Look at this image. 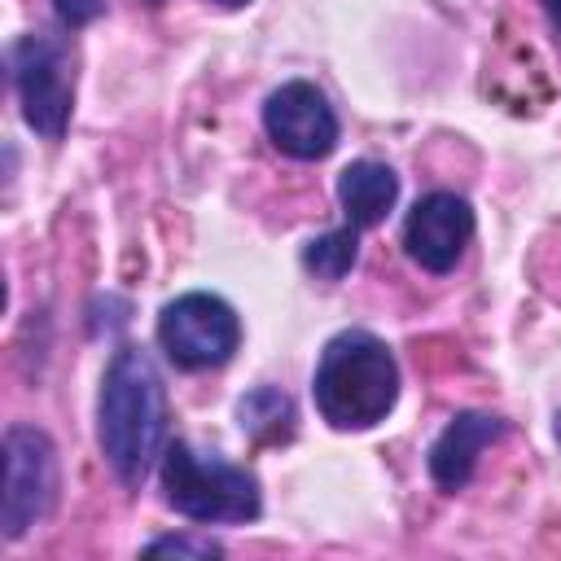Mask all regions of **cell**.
Wrapping results in <instances>:
<instances>
[{
	"instance_id": "obj_3",
	"label": "cell",
	"mask_w": 561,
	"mask_h": 561,
	"mask_svg": "<svg viewBox=\"0 0 561 561\" xmlns=\"http://www.w3.org/2000/svg\"><path fill=\"white\" fill-rule=\"evenodd\" d=\"M162 500L188 522L202 526H241L263 513L259 478L245 465H232L215 451H197L184 438H171L158 456Z\"/></svg>"
},
{
	"instance_id": "obj_15",
	"label": "cell",
	"mask_w": 561,
	"mask_h": 561,
	"mask_svg": "<svg viewBox=\"0 0 561 561\" xmlns=\"http://www.w3.org/2000/svg\"><path fill=\"white\" fill-rule=\"evenodd\" d=\"M543 13H548V22H552V31L561 35V0H543Z\"/></svg>"
},
{
	"instance_id": "obj_5",
	"label": "cell",
	"mask_w": 561,
	"mask_h": 561,
	"mask_svg": "<svg viewBox=\"0 0 561 561\" xmlns=\"http://www.w3.org/2000/svg\"><path fill=\"white\" fill-rule=\"evenodd\" d=\"M158 346L184 373L219 368L241 346V320H237L228 298L206 294V289H188V294L162 302V311H158Z\"/></svg>"
},
{
	"instance_id": "obj_10",
	"label": "cell",
	"mask_w": 561,
	"mask_h": 561,
	"mask_svg": "<svg viewBox=\"0 0 561 561\" xmlns=\"http://www.w3.org/2000/svg\"><path fill=\"white\" fill-rule=\"evenodd\" d=\"M337 202H342L346 224H355L359 232L364 228H377L390 215V206L399 202V175H394V167L373 162V158L346 162L342 175H337Z\"/></svg>"
},
{
	"instance_id": "obj_11",
	"label": "cell",
	"mask_w": 561,
	"mask_h": 561,
	"mask_svg": "<svg viewBox=\"0 0 561 561\" xmlns=\"http://www.w3.org/2000/svg\"><path fill=\"white\" fill-rule=\"evenodd\" d=\"M294 421H298L294 399L276 386H254L250 394L237 399V425L254 443H285L294 434Z\"/></svg>"
},
{
	"instance_id": "obj_14",
	"label": "cell",
	"mask_w": 561,
	"mask_h": 561,
	"mask_svg": "<svg viewBox=\"0 0 561 561\" xmlns=\"http://www.w3.org/2000/svg\"><path fill=\"white\" fill-rule=\"evenodd\" d=\"M149 552H184V557H219V543L210 539H184V535H171V539H153Z\"/></svg>"
},
{
	"instance_id": "obj_1",
	"label": "cell",
	"mask_w": 561,
	"mask_h": 561,
	"mask_svg": "<svg viewBox=\"0 0 561 561\" xmlns=\"http://www.w3.org/2000/svg\"><path fill=\"white\" fill-rule=\"evenodd\" d=\"M96 438L123 486H140L167 447V386L145 346H118L96 399Z\"/></svg>"
},
{
	"instance_id": "obj_9",
	"label": "cell",
	"mask_w": 561,
	"mask_h": 561,
	"mask_svg": "<svg viewBox=\"0 0 561 561\" xmlns=\"http://www.w3.org/2000/svg\"><path fill=\"white\" fill-rule=\"evenodd\" d=\"M500 434H504V421H500V416H491V412H456V416L443 425V434L430 443V456H425L434 486H438V491H460V486L473 478L478 456H482Z\"/></svg>"
},
{
	"instance_id": "obj_8",
	"label": "cell",
	"mask_w": 561,
	"mask_h": 561,
	"mask_svg": "<svg viewBox=\"0 0 561 561\" xmlns=\"http://www.w3.org/2000/svg\"><path fill=\"white\" fill-rule=\"evenodd\" d=\"M469 241H473V206L451 188H434L416 197V206L403 219V250L421 272L434 276L451 272Z\"/></svg>"
},
{
	"instance_id": "obj_16",
	"label": "cell",
	"mask_w": 561,
	"mask_h": 561,
	"mask_svg": "<svg viewBox=\"0 0 561 561\" xmlns=\"http://www.w3.org/2000/svg\"><path fill=\"white\" fill-rule=\"evenodd\" d=\"M215 4H224V9H241V4H250V0H215Z\"/></svg>"
},
{
	"instance_id": "obj_7",
	"label": "cell",
	"mask_w": 561,
	"mask_h": 561,
	"mask_svg": "<svg viewBox=\"0 0 561 561\" xmlns=\"http://www.w3.org/2000/svg\"><path fill=\"white\" fill-rule=\"evenodd\" d=\"M263 131L267 140L298 162H320L337 149L342 123L329 105V96L311 79H289L267 92L263 101Z\"/></svg>"
},
{
	"instance_id": "obj_6",
	"label": "cell",
	"mask_w": 561,
	"mask_h": 561,
	"mask_svg": "<svg viewBox=\"0 0 561 561\" xmlns=\"http://www.w3.org/2000/svg\"><path fill=\"white\" fill-rule=\"evenodd\" d=\"M57 447L39 425H9L4 430V508L0 526L4 539L18 543L31 526H39L57 504Z\"/></svg>"
},
{
	"instance_id": "obj_2",
	"label": "cell",
	"mask_w": 561,
	"mask_h": 561,
	"mask_svg": "<svg viewBox=\"0 0 561 561\" xmlns=\"http://www.w3.org/2000/svg\"><path fill=\"white\" fill-rule=\"evenodd\" d=\"M311 394L333 430H373L399 403V359L377 333L342 329L316 359Z\"/></svg>"
},
{
	"instance_id": "obj_4",
	"label": "cell",
	"mask_w": 561,
	"mask_h": 561,
	"mask_svg": "<svg viewBox=\"0 0 561 561\" xmlns=\"http://www.w3.org/2000/svg\"><path fill=\"white\" fill-rule=\"evenodd\" d=\"M9 79H13L26 127L44 140H61L75 110V70H70L66 39L48 31L18 35L9 44Z\"/></svg>"
},
{
	"instance_id": "obj_13",
	"label": "cell",
	"mask_w": 561,
	"mask_h": 561,
	"mask_svg": "<svg viewBox=\"0 0 561 561\" xmlns=\"http://www.w3.org/2000/svg\"><path fill=\"white\" fill-rule=\"evenodd\" d=\"M105 4H110V0H53V13H57L61 26L79 31V26L96 22V18L105 13Z\"/></svg>"
},
{
	"instance_id": "obj_12",
	"label": "cell",
	"mask_w": 561,
	"mask_h": 561,
	"mask_svg": "<svg viewBox=\"0 0 561 561\" xmlns=\"http://www.w3.org/2000/svg\"><path fill=\"white\" fill-rule=\"evenodd\" d=\"M359 259V228L355 224H342V228H329L320 237H311L302 245V267L316 276V280H342Z\"/></svg>"
}]
</instances>
